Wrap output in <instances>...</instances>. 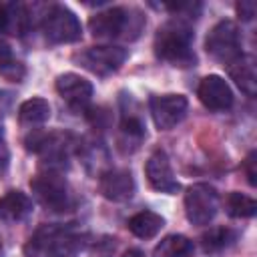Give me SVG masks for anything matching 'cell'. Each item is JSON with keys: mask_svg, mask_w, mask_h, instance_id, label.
Segmentation results:
<instances>
[{"mask_svg": "<svg viewBox=\"0 0 257 257\" xmlns=\"http://www.w3.org/2000/svg\"><path fill=\"white\" fill-rule=\"evenodd\" d=\"M58 96L76 112H86L92 98V84L76 72H64L56 78Z\"/></svg>", "mask_w": 257, "mask_h": 257, "instance_id": "cell-11", "label": "cell"}, {"mask_svg": "<svg viewBox=\"0 0 257 257\" xmlns=\"http://www.w3.org/2000/svg\"><path fill=\"white\" fill-rule=\"evenodd\" d=\"M193 251H195V245L189 237L185 235H167L163 237L155 251H153V257H193Z\"/></svg>", "mask_w": 257, "mask_h": 257, "instance_id": "cell-21", "label": "cell"}, {"mask_svg": "<svg viewBox=\"0 0 257 257\" xmlns=\"http://www.w3.org/2000/svg\"><path fill=\"white\" fill-rule=\"evenodd\" d=\"M0 6H2V2H0Z\"/></svg>", "mask_w": 257, "mask_h": 257, "instance_id": "cell-30", "label": "cell"}, {"mask_svg": "<svg viewBox=\"0 0 257 257\" xmlns=\"http://www.w3.org/2000/svg\"><path fill=\"white\" fill-rule=\"evenodd\" d=\"M147 135L145 122L141 118V114L137 110L124 108L122 106V116H120V124H118V147L122 153H133L139 149V145L143 143Z\"/></svg>", "mask_w": 257, "mask_h": 257, "instance_id": "cell-16", "label": "cell"}, {"mask_svg": "<svg viewBox=\"0 0 257 257\" xmlns=\"http://www.w3.org/2000/svg\"><path fill=\"white\" fill-rule=\"evenodd\" d=\"M135 179L133 173L126 169H106L98 177V191L104 199L112 203L128 201L135 195Z\"/></svg>", "mask_w": 257, "mask_h": 257, "instance_id": "cell-14", "label": "cell"}, {"mask_svg": "<svg viewBox=\"0 0 257 257\" xmlns=\"http://www.w3.org/2000/svg\"><path fill=\"white\" fill-rule=\"evenodd\" d=\"M225 211L233 219H249V217H253L257 213V203L249 195L233 191L225 199Z\"/></svg>", "mask_w": 257, "mask_h": 257, "instance_id": "cell-23", "label": "cell"}, {"mask_svg": "<svg viewBox=\"0 0 257 257\" xmlns=\"http://www.w3.org/2000/svg\"><path fill=\"white\" fill-rule=\"evenodd\" d=\"M26 74L24 64L14 56L12 48L6 42H0V76L10 82H20Z\"/></svg>", "mask_w": 257, "mask_h": 257, "instance_id": "cell-24", "label": "cell"}, {"mask_svg": "<svg viewBox=\"0 0 257 257\" xmlns=\"http://www.w3.org/2000/svg\"><path fill=\"white\" fill-rule=\"evenodd\" d=\"M32 213V199L22 191H8L0 197V221L20 223Z\"/></svg>", "mask_w": 257, "mask_h": 257, "instance_id": "cell-17", "label": "cell"}, {"mask_svg": "<svg viewBox=\"0 0 257 257\" xmlns=\"http://www.w3.org/2000/svg\"><path fill=\"white\" fill-rule=\"evenodd\" d=\"M12 92H8V90H0V118L12 108Z\"/></svg>", "mask_w": 257, "mask_h": 257, "instance_id": "cell-28", "label": "cell"}, {"mask_svg": "<svg viewBox=\"0 0 257 257\" xmlns=\"http://www.w3.org/2000/svg\"><path fill=\"white\" fill-rule=\"evenodd\" d=\"M24 145L28 151L36 153L42 159L44 171H62L68 163L70 153L76 147V141L70 133H42L34 131L24 139Z\"/></svg>", "mask_w": 257, "mask_h": 257, "instance_id": "cell-4", "label": "cell"}, {"mask_svg": "<svg viewBox=\"0 0 257 257\" xmlns=\"http://www.w3.org/2000/svg\"><path fill=\"white\" fill-rule=\"evenodd\" d=\"M40 30L48 44H70L82 36L80 20L64 4H50L46 8L40 20Z\"/></svg>", "mask_w": 257, "mask_h": 257, "instance_id": "cell-6", "label": "cell"}, {"mask_svg": "<svg viewBox=\"0 0 257 257\" xmlns=\"http://www.w3.org/2000/svg\"><path fill=\"white\" fill-rule=\"evenodd\" d=\"M122 257H145V253H143L141 249L133 247V249H126V251L122 253Z\"/></svg>", "mask_w": 257, "mask_h": 257, "instance_id": "cell-29", "label": "cell"}, {"mask_svg": "<svg viewBox=\"0 0 257 257\" xmlns=\"http://www.w3.org/2000/svg\"><path fill=\"white\" fill-rule=\"evenodd\" d=\"M30 189H32V195L36 197V201L40 205H44L46 209L54 211V213L70 211L76 203L74 195H72V189H70L68 181L62 177L60 171L38 173L30 181Z\"/></svg>", "mask_w": 257, "mask_h": 257, "instance_id": "cell-5", "label": "cell"}, {"mask_svg": "<svg viewBox=\"0 0 257 257\" xmlns=\"http://www.w3.org/2000/svg\"><path fill=\"white\" fill-rule=\"evenodd\" d=\"M86 245V233L74 225H40L24 243L26 257H72Z\"/></svg>", "mask_w": 257, "mask_h": 257, "instance_id": "cell-1", "label": "cell"}, {"mask_svg": "<svg viewBox=\"0 0 257 257\" xmlns=\"http://www.w3.org/2000/svg\"><path fill=\"white\" fill-rule=\"evenodd\" d=\"M229 76L235 80V84L249 96H253L257 92V74H255V64L253 58L243 54L241 58H237L235 62H231L229 66H225Z\"/></svg>", "mask_w": 257, "mask_h": 257, "instance_id": "cell-18", "label": "cell"}, {"mask_svg": "<svg viewBox=\"0 0 257 257\" xmlns=\"http://www.w3.org/2000/svg\"><path fill=\"white\" fill-rule=\"evenodd\" d=\"M145 175H147V181L149 185L159 191V193H167V195H175L181 185L173 173V167H171V161H169V155L163 151V149H157L147 165H145Z\"/></svg>", "mask_w": 257, "mask_h": 257, "instance_id": "cell-12", "label": "cell"}, {"mask_svg": "<svg viewBox=\"0 0 257 257\" xmlns=\"http://www.w3.org/2000/svg\"><path fill=\"white\" fill-rule=\"evenodd\" d=\"M237 14H239L241 20H253V16H255V2H251V0H241V2L237 4Z\"/></svg>", "mask_w": 257, "mask_h": 257, "instance_id": "cell-27", "label": "cell"}, {"mask_svg": "<svg viewBox=\"0 0 257 257\" xmlns=\"http://www.w3.org/2000/svg\"><path fill=\"white\" fill-rule=\"evenodd\" d=\"M235 239H237V231L229 227H213L201 235V245L205 253H219L229 245H233Z\"/></svg>", "mask_w": 257, "mask_h": 257, "instance_id": "cell-22", "label": "cell"}, {"mask_svg": "<svg viewBox=\"0 0 257 257\" xmlns=\"http://www.w3.org/2000/svg\"><path fill=\"white\" fill-rule=\"evenodd\" d=\"M30 8L22 2H2L0 6V32L12 36H24L30 30Z\"/></svg>", "mask_w": 257, "mask_h": 257, "instance_id": "cell-15", "label": "cell"}, {"mask_svg": "<svg viewBox=\"0 0 257 257\" xmlns=\"http://www.w3.org/2000/svg\"><path fill=\"white\" fill-rule=\"evenodd\" d=\"M219 211V193L209 183H195L185 193V213L193 225H209Z\"/></svg>", "mask_w": 257, "mask_h": 257, "instance_id": "cell-9", "label": "cell"}, {"mask_svg": "<svg viewBox=\"0 0 257 257\" xmlns=\"http://www.w3.org/2000/svg\"><path fill=\"white\" fill-rule=\"evenodd\" d=\"M8 167H10V149H8L4 131H2V126H0V177L6 175Z\"/></svg>", "mask_w": 257, "mask_h": 257, "instance_id": "cell-25", "label": "cell"}, {"mask_svg": "<svg viewBox=\"0 0 257 257\" xmlns=\"http://www.w3.org/2000/svg\"><path fill=\"white\" fill-rule=\"evenodd\" d=\"M50 118V104L44 98H28L18 106V122L22 126H40Z\"/></svg>", "mask_w": 257, "mask_h": 257, "instance_id": "cell-20", "label": "cell"}, {"mask_svg": "<svg viewBox=\"0 0 257 257\" xmlns=\"http://www.w3.org/2000/svg\"><path fill=\"white\" fill-rule=\"evenodd\" d=\"M193 38H195V32L191 24L175 16L157 30L153 48L159 60L171 66L189 68L197 64V54L193 50Z\"/></svg>", "mask_w": 257, "mask_h": 257, "instance_id": "cell-2", "label": "cell"}, {"mask_svg": "<svg viewBox=\"0 0 257 257\" xmlns=\"http://www.w3.org/2000/svg\"><path fill=\"white\" fill-rule=\"evenodd\" d=\"M197 96L205 108L215 112H225L233 106V90L227 80L219 74H207L197 88Z\"/></svg>", "mask_w": 257, "mask_h": 257, "instance_id": "cell-13", "label": "cell"}, {"mask_svg": "<svg viewBox=\"0 0 257 257\" xmlns=\"http://www.w3.org/2000/svg\"><path fill=\"white\" fill-rule=\"evenodd\" d=\"M205 50L223 66H229L231 62L241 58L245 52L237 24L233 20H219L205 38Z\"/></svg>", "mask_w": 257, "mask_h": 257, "instance_id": "cell-7", "label": "cell"}, {"mask_svg": "<svg viewBox=\"0 0 257 257\" xmlns=\"http://www.w3.org/2000/svg\"><path fill=\"white\" fill-rule=\"evenodd\" d=\"M257 159V155H255V151H251L247 157H245V161H243V169H245V175H247V183L251 185V187H255L257 185V171H255V161Z\"/></svg>", "mask_w": 257, "mask_h": 257, "instance_id": "cell-26", "label": "cell"}, {"mask_svg": "<svg viewBox=\"0 0 257 257\" xmlns=\"http://www.w3.org/2000/svg\"><path fill=\"white\" fill-rule=\"evenodd\" d=\"M128 58V50L114 44H100V46H88L80 52L72 54V60L82 66L84 70L96 74V76H108L116 72L124 60Z\"/></svg>", "mask_w": 257, "mask_h": 257, "instance_id": "cell-8", "label": "cell"}, {"mask_svg": "<svg viewBox=\"0 0 257 257\" xmlns=\"http://www.w3.org/2000/svg\"><path fill=\"white\" fill-rule=\"evenodd\" d=\"M126 227L139 239H153L165 227V219L155 211H139L126 221Z\"/></svg>", "mask_w": 257, "mask_h": 257, "instance_id": "cell-19", "label": "cell"}, {"mask_svg": "<svg viewBox=\"0 0 257 257\" xmlns=\"http://www.w3.org/2000/svg\"><path fill=\"white\" fill-rule=\"evenodd\" d=\"M187 108L189 100L183 94H155L149 100V110L159 131L175 128L187 116Z\"/></svg>", "mask_w": 257, "mask_h": 257, "instance_id": "cell-10", "label": "cell"}, {"mask_svg": "<svg viewBox=\"0 0 257 257\" xmlns=\"http://www.w3.org/2000/svg\"><path fill=\"white\" fill-rule=\"evenodd\" d=\"M145 24L147 20L143 12L126 6H110L102 12H96L88 20L90 34L102 40H114V38L135 40Z\"/></svg>", "mask_w": 257, "mask_h": 257, "instance_id": "cell-3", "label": "cell"}]
</instances>
